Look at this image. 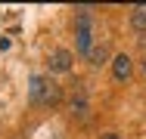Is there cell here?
I'll return each instance as SVG.
<instances>
[{
	"mask_svg": "<svg viewBox=\"0 0 146 139\" xmlns=\"http://www.w3.org/2000/svg\"><path fill=\"white\" fill-rule=\"evenodd\" d=\"M78 50L81 53H90L93 50V31H90V12L87 9H81L78 12Z\"/></svg>",
	"mask_w": 146,
	"mask_h": 139,
	"instance_id": "cell-1",
	"label": "cell"
},
{
	"mask_svg": "<svg viewBox=\"0 0 146 139\" xmlns=\"http://www.w3.org/2000/svg\"><path fill=\"white\" fill-rule=\"evenodd\" d=\"M68 68H72V53H68V50H53V53H50V71H59V74H62V71H68Z\"/></svg>",
	"mask_w": 146,
	"mask_h": 139,
	"instance_id": "cell-2",
	"label": "cell"
},
{
	"mask_svg": "<svg viewBox=\"0 0 146 139\" xmlns=\"http://www.w3.org/2000/svg\"><path fill=\"white\" fill-rule=\"evenodd\" d=\"M131 68H134V65H131V56H115V59H112V74H115L118 81H127V77H131Z\"/></svg>",
	"mask_w": 146,
	"mask_h": 139,
	"instance_id": "cell-3",
	"label": "cell"
},
{
	"mask_svg": "<svg viewBox=\"0 0 146 139\" xmlns=\"http://www.w3.org/2000/svg\"><path fill=\"white\" fill-rule=\"evenodd\" d=\"M59 96H62V90H59V83L47 81L44 83V93H40V105H56Z\"/></svg>",
	"mask_w": 146,
	"mask_h": 139,
	"instance_id": "cell-4",
	"label": "cell"
},
{
	"mask_svg": "<svg viewBox=\"0 0 146 139\" xmlns=\"http://www.w3.org/2000/svg\"><path fill=\"white\" fill-rule=\"evenodd\" d=\"M87 111H90L87 99H75V102H72V117H78V121H87Z\"/></svg>",
	"mask_w": 146,
	"mask_h": 139,
	"instance_id": "cell-5",
	"label": "cell"
},
{
	"mask_svg": "<svg viewBox=\"0 0 146 139\" xmlns=\"http://www.w3.org/2000/svg\"><path fill=\"white\" fill-rule=\"evenodd\" d=\"M44 83H47V77H31V87H28V96H31V102H40Z\"/></svg>",
	"mask_w": 146,
	"mask_h": 139,
	"instance_id": "cell-6",
	"label": "cell"
},
{
	"mask_svg": "<svg viewBox=\"0 0 146 139\" xmlns=\"http://www.w3.org/2000/svg\"><path fill=\"white\" fill-rule=\"evenodd\" d=\"M131 25H134V31H146V6H137V9H134Z\"/></svg>",
	"mask_w": 146,
	"mask_h": 139,
	"instance_id": "cell-7",
	"label": "cell"
},
{
	"mask_svg": "<svg viewBox=\"0 0 146 139\" xmlns=\"http://www.w3.org/2000/svg\"><path fill=\"white\" fill-rule=\"evenodd\" d=\"M87 56H90V65H103V62H106V47L100 43V47H93Z\"/></svg>",
	"mask_w": 146,
	"mask_h": 139,
	"instance_id": "cell-8",
	"label": "cell"
},
{
	"mask_svg": "<svg viewBox=\"0 0 146 139\" xmlns=\"http://www.w3.org/2000/svg\"><path fill=\"white\" fill-rule=\"evenodd\" d=\"M100 139H124V136H118V133H103Z\"/></svg>",
	"mask_w": 146,
	"mask_h": 139,
	"instance_id": "cell-9",
	"label": "cell"
},
{
	"mask_svg": "<svg viewBox=\"0 0 146 139\" xmlns=\"http://www.w3.org/2000/svg\"><path fill=\"white\" fill-rule=\"evenodd\" d=\"M143 71H146V59H143Z\"/></svg>",
	"mask_w": 146,
	"mask_h": 139,
	"instance_id": "cell-10",
	"label": "cell"
}]
</instances>
